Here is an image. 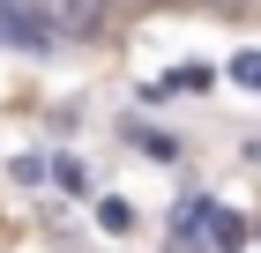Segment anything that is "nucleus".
<instances>
[{
	"label": "nucleus",
	"instance_id": "obj_1",
	"mask_svg": "<svg viewBox=\"0 0 261 253\" xmlns=\"http://www.w3.org/2000/svg\"><path fill=\"white\" fill-rule=\"evenodd\" d=\"M30 15L45 38H90L105 22V0H30Z\"/></svg>",
	"mask_w": 261,
	"mask_h": 253
},
{
	"label": "nucleus",
	"instance_id": "obj_2",
	"mask_svg": "<svg viewBox=\"0 0 261 253\" xmlns=\"http://www.w3.org/2000/svg\"><path fill=\"white\" fill-rule=\"evenodd\" d=\"M209 246V201H187L172 216V253H201Z\"/></svg>",
	"mask_w": 261,
	"mask_h": 253
},
{
	"label": "nucleus",
	"instance_id": "obj_3",
	"mask_svg": "<svg viewBox=\"0 0 261 253\" xmlns=\"http://www.w3.org/2000/svg\"><path fill=\"white\" fill-rule=\"evenodd\" d=\"M239 238H246V223H239V216H231V209H209V246H217V253H231Z\"/></svg>",
	"mask_w": 261,
	"mask_h": 253
},
{
	"label": "nucleus",
	"instance_id": "obj_4",
	"mask_svg": "<svg viewBox=\"0 0 261 253\" xmlns=\"http://www.w3.org/2000/svg\"><path fill=\"white\" fill-rule=\"evenodd\" d=\"M231 75H239L246 90H261V52H239V60H231Z\"/></svg>",
	"mask_w": 261,
	"mask_h": 253
},
{
	"label": "nucleus",
	"instance_id": "obj_5",
	"mask_svg": "<svg viewBox=\"0 0 261 253\" xmlns=\"http://www.w3.org/2000/svg\"><path fill=\"white\" fill-rule=\"evenodd\" d=\"M97 216H105V231H127V223H135V209H127V201H105Z\"/></svg>",
	"mask_w": 261,
	"mask_h": 253
},
{
	"label": "nucleus",
	"instance_id": "obj_6",
	"mask_svg": "<svg viewBox=\"0 0 261 253\" xmlns=\"http://www.w3.org/2000/svg\"><path fill=\"white\" fill-rule=\"evenodd\" d=\"M254 238H261V231H254Z\"/></svg>",
	"mask_w": 261,
	"mask_h": 253
}]
</instances>
